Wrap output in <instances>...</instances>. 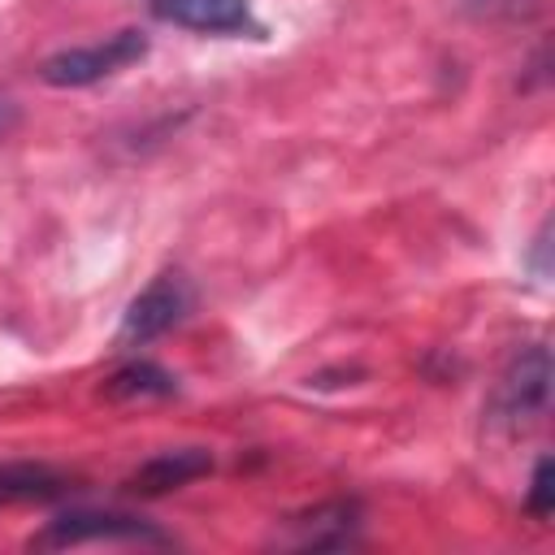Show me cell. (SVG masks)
<instances>
[{
  "instance_id": "obj_1",
  "label": "cell",
  "mask_w": 555,
  "mask_h": 555,
  "mask_svg": "<svg viewBox=\"0 0 555 555\" xmlns=\"http://www.w3.org/2000/svg\"><path fill=\"white\" fill-rule=\"evenodd\" d=\"M147 52V39L139 30H117L100 43H87V48H65L56 56L43 61L39 78L52 82V87H87V82H100L126 65H134L139 56Z\"/></svg>"
},
{
  "instance_id": "obj_2",
  "label": "cell",
  "mask_w": 555,
  "mask_h": 555,
  "mask_svg": "<svg viewBox=\"0 0 555 555\" xmlns=\"http://www.w3.org/2000/svg\"><path fill=\"white\" fill-rule=\"evenodd\" d=\"M191 308V291L178 273H160L143 295L130 299L126 317H121V343L134 347V343H152L156 334H165L169 325H178Z\"/></svg>"
},
{
  "instance_id": "obj_3",
  "label": "cell",
  "mask_w": 555,
  "mask_h": 555,
  "mask_svg": "<svg viewBox=\"0 0 555 555\" xmlns=\"http://www.w3.org/2000/svg\"><path fill=\"white\" fill-rule=\"evenodd\" d=\"M165 542V533H156L147 520L134 516H117V512H65L56 520H48V529L35 538L39 546H78V542Z\"/></svg>"
},
{
  "instance_id": "obj_4",
  "label": "cell",
  "mask_w": 555,
  "mask_h": 555,
  "mask_svg": "<svg viewBox=\"0 0 555 555\" xmlns=\"http://www.w3.org/2000/svg\"><path fill=\"white\" fill-rule=\"evenodd\" d=\"M152 13L160 22L204 35H230L251 26V0H152Z\"/></svg>"
},
{
  "instance_id": "obj_5",
  "label": "cell",
  "mask_w": 555,
  "mask_h": 555,
  "mask_svg": "<svg viewBox=\"0 0 555 555\" xmlns=\"http://www.w3.org/2000/svg\"><path fill=\"white\" fill-rule=\"evenodd\" d=\"M546 390H551V360L542 347H533L529 356H520L499 390V412L507 421H520V416H538L546 408Z\"/></svg>"
},
{
  "instance_id": "obj_6",
  "label": "cell",
  "mask_w": 555,
  "mask_h": 555,
  "mask_svg": "<svg viewBox=\"0 0 555 555\" xmlns=\"http://www.w3.org/2000/svg\"><path fill=\"white\" fill-rule=\"evenodd\" d=\"M208 468H212V455H208V451H199V447L160 451L156 460H147V464L130 477V486H134V490H143V494H165V490H178V486H186V481L204 477Z\"/></svg>"
},
{
  "instance_id": "obj_7",
  "label": "cell",
  "mask_w": 555,
  "mask_h": 555,
  "mask_svg": "<svg viewBox=\"0 0 555 555\" xmlns=\"http://www.w3.org/2000/svg\"><path fill=\"white\" fill-rule=\"evenodd\" d=\"M61 490H65V477L43 464L0 468V503H39V499H56Z\"/></svg>"
},
{
  "instance_id": "obj_8",
  "label": "cell",
  "mask_w": 555,
  "mask_h": 555,
  "mask_svg": "<svg viewBox=\"0 0 555 555\" xmlns=\"http://www.w3.org/2000/svg\"><path fill=\"white\" fill-rule=\"evenodd\" d=\"M104 395L108 399H160V395H173V377L156 364H130L108 377Z\"/></svg>"
},
{
  "instance_id": "obj_9",
  "label": "cell",
  "mask_w": 555,
  "mask_h": 555,
  "mask_svg": "<svg viewBox=\"0 0 555 555\" xmlns=\"http://www.w3.org/2000/svg\"><path fill=\"white\" fill-rule=\"evenodd\" d=\"M551 477H555L551 460H538L533 481H529V499H525V507H529L533 516H551V503H555V486H551Z\"/></svg>"
},
{
  "instance_id": "obj_10",
  "label": "cell",
  "mask_w": 555,
  "mask_h": 555,
  "mask_svg": "<svg viewBox=\"0 0 555 555\" xmlns=\"http://www.w3.org/2000/svg\"><path fill=\"white\" fill-rule=\"evenodd\" d=\"M13 117H17V108H13V104H9L4 95H0V134H4L9 126H13Z\"/></svg>"
}]
</instances>
